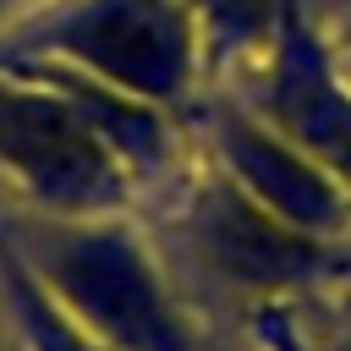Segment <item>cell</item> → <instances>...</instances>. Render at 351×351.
<instances>
[{
  "instance_id": "obj_4",
  "label": "cell",
  "mask_w": 351,
  "mask_h": 351,
  "mask_svg": "<svg viewBox=\"0 0 351 351\" xmlns=\"http://www.w3.org/2000/svg\"><path fill=\"white\" fill-rule=\"evenodd\" d=\"M192 247L197 258L247 291H285L318 274L324 241L269 214L258 197H247L230 176H214L192 203Z\"/></svg>"
},
{
  "instance_id": "obj_5",
  "label": "cell",
  "mask_w": 351,
  "mask_h": 351,
  "mask_svg": "<svg viewBox=\"0 0 351 351\" xmlns=\"http://www.w3.org/2000/svg\"><path fill=\"white\" fill-rule=\"evenodd\" d=\"M214 148L225 159V176L247 197H258L269 214H280L285 225H296V230L324 241L329 230H340L351 219V192L302 143H291L274 121L230 110L214 126Z\"/></svg>"
},
{
  "instance_id": "obj_3",
  "label": "cell",
  "mask_w": 351,
  "mask_h": 351,
  "mask_svg": "<svg viewBox=\"0 0 351 351\" xmlns=\"http://www.w3.org/2000/svg\"><path fill=\"white\" fill-rule=\"evenodd\" d=\"M197 22L181 0H71L38 33L27 60L66 66L121 99H181L197 66Z\"/></svg>"
},
{
  "instance_id": "obj_6",
  "label": "cell",
  "mask_w": 351,
  "mask_h": 351,
  "mask_svg": "<svg viewBox=\"0 0 351 351\" xmlns=\"http://www.w3.org/2000/svg\"><path fill=\"white\" fill-rule=\"evenodd\" d=\"M263 121H274L291 143H302L351 192V93L329 71V60L313 49V38H291L274 55Z\"/></svg>"
},
{
  "instance_id": "obj_7",
  "label": "cell",
  "mask_w": 351,
  "mask_h": 351,
  "mask_svg": "<svg viewBox=\"0 0 351 351\" xmlns=\"http://www.w3.org/2000/svg\"><path fill=\"white\" fill-rule=\"evenodd\" d=\"M5 291H11V313H16V335L27 351H104L44 285L22 258H5Z\"/></svg>"
},
{
  "instance_id": "obj_2",
  "label": "cell",
  "mask_w": 351,
  "mask_h": 351,
  "mask_svg": "<svg viewBox=\"0 0 351 351\" xmlns=\"http://www.w3.org/2000/svg\"><path fill=\"white\" fill-rule=\"evenodd\" d=\"M38 285L104 346V351H192L186 324L126 225L110 214L49 219L33 236Z\"/></svg>"
},
{
  "instance_id": "obj_8",
  "label": "cell",
  "mask_w": 351,
  "mask_h": 351,
  "mask_svg": "<svg viewBox=\"0 0 351 351\" xmlns=\"http://www.w3.org/2000/svg\"><path fill=\"white\" fill-rule=\"evenodd\" d=\"M197 22V38H214V49H252L269 22L274 0H181Z\"/></svg>"
},
{
  "instance_id": "obj_9",
  "label": "cell",
  "mask_w": 351,
  "mask_h": 351,
  "mask_svg": "<svg viewBox=\"0 0 351 351\" xmlns=\"http://www.w3.org/2000/svg\"><path fill=\"white\" fill-rule=\"evenodd\" d=\"M5 5H11V0H0V11H5Z\"/></svg>"
},
{
  "instance_id": "obj_1",
  "label": "cell",
  "mask_w": 351,
  "mask_h": 351,
  "mask_svg": "<svg viewBox=\"0 0 351 351\" xmlns=\"http://www.w3.org/2000/svg\"><path fill=\"white\" fill-rule=\"evenodd\" d=\"M154 110L49 60H0V176L60 219L126 203V154L154 148Z\"/></svg>"
}]
</instances>
